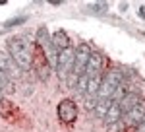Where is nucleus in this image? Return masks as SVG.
Wrapping results in <instances>:
<instances>
[{"label":"nucleus","instance_id":"9","mask_svg":"<svg viewBox=\"0 0 145 132\" xmlns=\"http://www.w3.org/2000/svg\"><path fill=\"white\" fill-rule=\"evenodd\" d=\"M124 119H126V124H132V126L141 124L145 121V99H141L128 115H124Z\"/></svg>","mask_w":145,"mask_h":132},{"label":"nucleus","instance_id":"5","mask_svg":"<svg viewBox=\"0 0 145 132\" xmlns=\"http://www.w3.org/2000/svg\"><path fill=\"white\" fill-rule=\"evenodd\" d=\"M58 119L64 124H72L78 119V105L74 99H62L58 103Z\"/></svg>","mask_w":145,"mask_h":132},{"label":"nucleus","instance_id":"14","mask_svg":"<svg viewBox=\"0 0 145 132\" xmlns=\"http://www.w3.org/2000/svg\"><path fill=\"white\" fill-rule=\"evenodd\" d=\"M112 103H114V99H97V105H95V109H93L95 115H97L99 119H105Z\"/></svg>","mask_w":145,"mask_h":132},{"label":"nucleus","instance_id":"10","mask_svg":"<svg viewBox=\"0 0 145 132\" xmlns=\"http://www.w3.org/2000/svg\"><path fill=\"white\" fill-rule=\"evenodd\" d=\"M103 62H105V58L101 53H93L89 58V64H87V70H85V74L87 78H97V76H103L101 72H103Z\"/></svg>","mask_w":145,"mask_h":132},{"label":"nucleus","instance_id":"12","mask_svg":"<svg viewBox=\"0 0 145 132\" xmlns=\"http://www.w3.org/2000/svg\"><path fill=\"white\" fill-rule=\"evenodd\" d=\"M52 45H54V49L60 53V51H64L68 47H72L70 45V37H68V33L64 29H56L52 33Z\"/></svg>","mask_w":145,"mask_h":132},{"label":"nucleus","instance_id":"20","mask_svg":"<svg viewBox=\"0 0 145 132\" xmlns=\"http://www.w3.org/2000/svg\"><path fill=\"white\" fill-rule=\"evenodd\" d=\"M0 99H2V91H0Z\"/></svg>","mask_w":145,"mask_h":132},{"label":"nucleus","instance_id":"8","mask_svg":"<svg viewBox=\"0 0 145 132\" xmlns=\"http://www.w3.org/2000/svg\"><path fill=\"white\" fill-rule=\"evenodd\" d=\"M139 101H141V95H139L137 91H128V93H124L122 97L118 99V105H120V111H122V117L128 115Z\"/></svg>","mask_w":145,"mask_h":132},{"label":"nucleus","instance_id":"17","mask_svg":"<svg viewBox=\"0 0 145 132\" xmlns=\"http://www.w3.org/2000/svg\"><path fill=\"white\" fill-rule=\"evenodd\" d=\"M91 10L95 14H106L108 12V4L106 2H95V4H91Z\"/></svg>","mask_w":145,"mask_h":132},{"label":"nucleus","instance_id":"15","mask_svg":"<svg viewBox=\"0 0 145 132\" xmlns=\"http://www.w3.org/2000/svg\"><path fill=\"white\" fill-rule=\"evenodd\" d=\"M0 91H8V93H14V91H16L14 80H12L6 72H2V70H0Z\"/></svg>","mask_w":145,"mask_h":132},{"label":"nucleus","instance_id":"2","mask_svg":"<svg viewBox=\"0 0 145 132\" xmlns=\"http://www.w3.org/2000/svg\"><path fill=\"white\" fill-rule=\"evenodd\" d=\"M91 55H93V51H91L89 45H87V43H79V47L76 49V64H74L72 78H70V88L76 89V86H78V78L85 74Z\"/></svg>","mask_w":145,"mask_h":132},{"label":"nucleus","instance_id":"19","mask_svg":"<svg viewBox=\"0 0 145 132\" xmlns=\"http://www.w3.org/2000/svg\"><path fill=\"white\" fill-rule=\"evenodd\" d=\"M139 18L145 20V6H139Z\"/></svg>","mask_w":145,"mask_h":132},{"label":"nucleus","instance_id":"6","mask_svg":"<svg viewBox=\"0 0 145 132\" xmlns=\"http://www.w3.org/2000/svg\"><path fill=\"white\" fill-rule=\"evenodd\" d=\"M33 66L37 68V74L41 76V80H46L48 74H50V64H48V58H46L45 51L35 45L33 47Z\"/></svg>","mask_w":145,"mask_h":132},{"label":"nucleus","instance_id":"1","mask_svg":"<svg viewBox=\"0 0 145 132\" xmlns=\"http://www.w3.org/2000/svg\"><path fill=\"white\" fill-rule=\"evenodd\" d=\"M8 55L14 58V62L22 68L23 72L33 68V49L27 43V37H14L8 41Z\"/></svg>","mask_w":145,"mask_h":132},{"label":"nucleus","instance_id":"11","mask_svg":"<svg viewBox=\"0 0 145 132\" xmlns=\"http://www.w3.org/2000/svg\"><path fill=\"white\" fill-rule=\"evenodd\" d=\"M0 115H2L6 121H16L18 115H20V111H18V107H16L12 101L2 97L0 99Z\"/></svg>","mask_w":145,"mask_h":132},{"label":"nucleus","instance_id":"18","mask_svg":"<svg viewBox=\"0 0 145 132\" xmlns=\"http://www.w3.org/2000/svg\"><path fill=\"white\" fill-rule=\"evenodd\" d=\"M135 132H145V121L141 122V124H137V130Z\"/></svg>","mask_w":145,"mask_h":132},{"label":"nucleus","instance_id":"7","mask_svg":"<svg viewBox=\"0 0 145 132\" xmlns=\"http://www.w3.org/2000/svg\"><path fill=\"white\" fill-rule=\"evenodd\" d=\"M0 70L6 72L12 80H14V78H20V76H22V72H23L22 68L14 62V58H12L6 51H0Z\"/></svg>","mask_w":145,"mask_h":132},{"label":"nucleus","instance_id":"16","mask_svg":"<svg viewBox=\"0 0 145 132\" xmlns=\"http://www.w3.org/2000/svg\"><path fill=\"white\" fill-rule=\"evenodd\" d=\"M25 22H27V18H25V16H18V18H12V20H8V22L4 23V29H12V27H20V25H23Z\"/></svg>","mask_w":145,"mask_h":132},{"label":"nucleus","instance_id":"3","mask_svg":"<svg viewBox=\"0 0 145 132\" xmlns=\"http://www.w3.org/2000/svg\"><path fill=\"white\" fill-rule=\"evenodd\" d=\"M122 86V74L118 70H110L103 76L101 82V89H99V97L97 99H112L116 95V91Z\"/></svg>","mask_w":145,"mask_h":132},{"label":"nucleus","instance_id":"13","mask_svg":"<svg viewBox=\"0 0 145 132\" xmlns=\"http://www.w3.org/2000/svg\"><path fill=\"white\" fill-rule=\"evenodd\" d=\"M120 119H122V111H120V105L118 101H114L110 105V109L105 117V124L106 126H114V124H120Z\"/></svg>","mask_w":145,"mask_h":132},{"label":"nucleus","instance_id":"4","mask_svg":"<svg viewBox=\"0 0 145 132\" xmlns=\"http://www.w3.org/2000/svg\"><path fill=\"white\" fill-rule=\"evenodd\" d=\"M74 64H76V49L68 47L64 51L58 53V64H56V74L60 82H66L68 76H72L74 72Z\"/></svg>","mask_w":145,"mask_h":132},{"label":"nucleus","instance_id":"21","mask_svg":"<svg viewBox=\"0 0 145 132\" xmlns=\"http://www.w3.org/2000/svg\"><path fill=\"white\" fill-rule=\"evenodd\" d=\"M120 132H126V130H120Z\"/></svg>","mask_w":145,"mask_h":132}]
</instances>
